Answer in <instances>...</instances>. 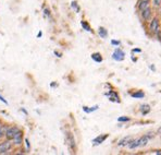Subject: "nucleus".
I'll list each match as a JSON object with an SVG mask.
<instances>
[{
    "mask_svg": "<svg viewBox=\"0 0 161 155\" xmlns=\"http://www.w3.org/2000/svg\"><path fill=\"white\" fill-rule=\"evenodd\" d=\"M92 59L94 61H96V62H101L103 61V56H101L100 53H94L92 55Z\"/></svg>",
    "mask_w": 161,
    "mask_h": 155,
    "instance_id": "nucleus-15",
    "label": "nucleus"
},
{
    "mask_svg": "<svg viewBox=\"0 0 161 155\" xmlns=\"http://www.w3.org/2000/svg\"><path fill=\"white\" fill-rule=\"evenodd\" d=\"M149 7V1H144V0H139L138 2V9L139 11H143L144 9H146Z\"/></svg>",
    "mask_w": 161,
    "mask_h": 155,
    "instance_id": "nucleus-12",
    "label": "nucleus"
},
{
    "mask_svg": "<svg viewBox=\"0 0 161 155\" xmlns=\"http://www.w3.org/2000/svg\"><path fill=\"white\" fill-rule=\"evenodd\" d=\"M112 58L115 61H123L124 58H125V53L122 49H120V48H115V50L113 51L112 54Z\"/></svg>",
    "mask_w": 161,
    "mask_h": 155,
    "instance_id": "nucleus-2",
    "label": "nucleus"
},
{
    "mask_svg": "<svg viewBox=\"0 0 161 155\" xmlns=\"http://www.w3.org/2000/svg\"><path fill=\"white\" fill-rule=\"evenodd\" d=\"M98 34H99V36L101 37V38H107L108 36V31L105 29V27H103V26H100L99 29H98Z\"/></svg>",
    "mask_w": 161,
    "mask_h": 155,
    "instance_id": "nucleus-13",
    "label": "nucleus"
},
{
    "mask_svg": "<svg viewBox=\"0 0 161 155\" xmlns=\"http://www.w3.org/2000/svg\"><path fill=\"white\" fill-rule=\"evenodd\" d=\"M0 100H1V102H2V103H3L5 105H8V102H7V100H5V98H3V97H2L1 95H0Z\"/></svg>",
    "mask_w": 161,
    "mask_h": 155,
    "instance_id": "nucleus-23",
    "label": "nucleus"
},
{
    "mask_svg": "<svg viewBox=\"0 0 161 155\" xmlns=\"http://www.w3.org/2000/svg\"><path fill=\"white\" fill-rule=\"evenodd\" d=\"M149 31L152 35H157V33L160 31V23H159V20L157 18H154L149 24Z\"/></svg>",
    "mask_w": 161,
    "mask_h": 155,
    "instance_id": "nucleus-1",
    "label": "nucleus"
},
{
    "mask_svg": "<svg viewBox=\"0 0 161 155\" xmlns=\"http://www.w3.org/2000/svg\"><path fill=\"white\" fill-rule=\"evenodd\" d=\"M139 110H141L142 115L146 116V115H148V114L150 113L151 108H150V106L148 105V104H143V105H141V108H139Z\"/></svg>",
    "mask_w": 161,
    "mask_h": 155,
    "instance_id": "nucleus-11",
    "label": "nucleus"
},
{
    "mask_svg": "<svg viewBox=\"0 0 161 155\" xmlns=\"http://www.w3.org/2000/svg\"><path fill=\"white\" fill-rule=\"evenodd\" d=\"M141 12H142L143 20L147 21L151 18V9H150V7H148V8H146V9H144V10L141 11Z\"/></svg>",
    "mask_w": 161,
    "mask_h": 155,
    "instance_id": "nucleus-9",
    "label": "nucleus"
},
{
    "mask_svg": "<svg viewBox=\"0 0 161 155\" xmlns=\"http://www.w3.org/2000/svg\"><path fill=\"white\" fill-rule=\"evenodd\" d=\"M13 142H14V144H16V145L22 144V142H23V133H22L21 131H19V132L15 135V137L13 138Z\"/></svg>",
    "mask_w": 161,
    "mask_h": 155,
    "instance_id": "nucleus-10",
    "label": "nucleus"
},
{
    "mask_svg": "<svg viewBox=\"0 0 161 155\" xmlns=\"http://www.w3.org/2000/svg\"><path fill=\"white\" fill-rule=\"evenodd\" d=\"M158 133H161V127L159 128V129H158Z\"/></svg>",
    "mask_w": 161,
    "mask_h": 155,
    "instance_id": "nucleus-33",
    "label": "nucleus"
},
{
    "mask_svg": "<svg viewBox=\"0 0 161 155\" xmlns=\"http://www.w3.org/2000/svg\"><path fill=\"white\" fill-rule=\"evenodd\" d=\"M41 35H43V33H41V32H39L38 35H37V37H41Z\"/></svg>",
    "mask_w": 161,
    "mask_h": 155,
    "instance_id": "nucleus-31",
    "label": "nucleus"
},
{
    "mask_svg": "<svg viewBox=\"0 0 161 155\" xmlns=\"http://www.w3.org/2000/svg\"><path fill=\"white\" fill-rule=\"evenodd\" d=\"M157 37H158V40L161 43V31H159V32L157 33Z\"/></svg>",
    "mask_w": 161,
    "mask_h": 155,
    "instance_id": "nucleus-24",
    "label": "nucleus"
},
{
    "mask_svg": "<svg viewBox=\"0 0 161 155\" xmlns=\"http://www.w3.org/2000/svg\"><path fill=\"white\" fill-rule=\"evenodd\" d=\"M44 14L46 15V16H50V11H49V9H45Z\"/></svg>",
    "mask_w": 161,
    "mask_h": 155,
    "instance_id": "nucleus-22",
    "label": "nucleus"
},
{
    "mask_svg": "<svg viewBox=\"0 0 161 155\" xmlns=\"http://www.w3.org/2000/svg\"><path fill=\"white\" fill-rule=\"evenodd\" d=\"M20 131V129L16 127V126H13V127H10L9 129L5 132V137L8 140H13V138L15 137V135Z\"/></svg>",
    "mask_w": 161,
    "mask_h": 155,
    "instance_id": "nucleus-3",
    "label": "nucleus"
},
{
    "mask_svg": "<svg viewBox=\"0 0 161 155\" xmlns=\"http://www.w3.org/2000/svg\"><path fill=\"white\" fill-rule=\"evenodd\" d=\"M111 44H112L113 46H119V45H120V44H121V42H120V40H111Z\"/></svg>",
    "mask_w": 161,
    "mask_h": 155,
    "instance_id": "nucleus-20",
    "label": "nucleus"
},
{
    "mask_svg": "<svg viewBox=\"0 0 161 155\" xmlns=\"http://www.w3.org/2000/svg\"><path fill=\"white\" fill-rule=\"evenodd\" d=\"M131 118L130 117H125V116H122V117H119L118 118V121L119 122H126V121H130Z\"/></svg>",
    "mask_w": 161,
    "mask_h": 155,
    "instance_id": "nucleus-19",
    "label": "nucleus"
},
{
    "mask_svg": "<svg viewBox=\"0 0 161 155\" xmlns=\"http://www.w3.org/2000/svg\"><path fill=\"white\" fill-rule=\"evenodd\" d=\"M154 154H157V155H161V150H156L152 152Z\"/></svg>",
    "mask_w": 161,
    "mask_h": 155,
    "instance_id": "nucleus-27",
    "label": "nucleus"
},
{
    "mask_svg": "<svg viewBox=\"0 0 161 155\" xmlns=\"http://www.w3.org/2000/svg\"><path fill=\"white\" fill-rule=\"evenodd\" d=\"M154 5L156 7H159L161 5V0H154Z\"/></svg>",
    "mask_w": 161,
    "mask_h": 155,
    "instance_id": "nucleus-21",
    "label": "nucleus"
},
{
    "mask_svg": "<svg viewBox=\"0 0 161 155\" xmlns=\"http://www.w3.org/2000/svg\"><path fill=\"white\" fill-rule=\"evenodd\" d=\"M25 142H26V146H27V149H29V140H27V139H26V140H25Z\"/></svg>",
    "mask_w": 161,
    "mask_h": 155,
    "instance_id": "nucleus-29",
    "label": "nucleus"
},
{
    "mask_svg": "<svg viewBox=\"0 0 161 155\" xmlns=\"http://www.w3.org/2000/svg\"><path fill=\"white\" fill-rule=\"evenodd\" d=\"M149 68H150L152 71H156V67H155L154 65H150V66H149Z\"/></svg>",
    "mask_w": 161,
    "mask_h": 155,
    "instance_id": "nucleus-28",
    "label": "nucleus"
},
{
    "mask_svg": "<svg viewBox=\"0 0 161 155\" xmlns=\"http://www.w3.org/2000/svg\"><path fill=\"white\" fill-rule=\"evenodd\" d=\"M133 98H144L145 97V93L143 91H136L135 93H132L131 94Z\"/></svg>",
    "mask_w": 161,
    "mask_h": 155,
    "instance_id": "nucleus-16",
    "label": "nucleus"
},
{
    "mask_svg": "<svg viewBox=\"0 0 161 155\" xmlns=\"http://www.w3.org/2000/svg\"><path fill=\"white\" fill-rule=\"evenodd\" d=\"M144 1H149V0H144Z\"/></svg>",
    "mask_w": 161,
    "mask_h": 155,
    "instance_id": "nucleus-34",
    "label": "nucleus"
},
{
    "mask_svg": "<svg viewBox=\"0 0 161 155\" xmlns=\"http://www.w3.org/2000/svg\"><path fill=\"white\" fill-rule=\"evenodd\" d=\"M81 25H82V27H83L85 31H87V32H92V29H90V25L88 24L86 21H82L81 22Z\"/></svg>",
    "mask_w": 161,
    "mask_h": 155,
    "instance_id": "nucleus-17",
    "label": "nucleus"
},
{
    "mask_svg": "<svg viewBox=\"0 0 161 155\" xmlns=\"http://www.w3.org/2000/svg\"><path fill=\"white\" fill-rule=\"evenodd\" d=\"M11 147H12V144H11L10 140L0 143V154H5V153H8V151L11 150Z\"/></svg>",
    "mask_w": 161,
    "mask_h": 155,
    "instance_id": "nucleus-4",
    "label": "nucleus"
},
{
    "mask_svg": "<svg viewBox=\"0 0 161 155\" xmlns=\"http://www.w3.org/2000/svg\"><path fill=\"white\" fill-rule=\"evenodd\" d=\"M132 53H142V50L139 48H134V49H132Z\"/></svg>",
    "mask_w": 161,
    "mask_h": 155,
    "instance_id": "nucleus-26",
    "label": "nucleus"
},
{
    "mask_svg": "<svg viewBox=\"0 0 161 155\" xmlns=\"http://www.w3.org/2000/svg\"><path fill=\"white\" fill-rule=\"evenodd\" d=\"M21 110H22V111H23V113H24L25 115H27V111H26V110H25V109H23V108H22V109H21Z\"/></svg>",
    "mask_w": 161,
    "mask_h": 155,
    "instance_id": "nucleus-32",
    "label": "nucleus"
},
{
    "mask_svg": "<svg viewBox=\"0 0 161 155\" xmlns=\"http://www.w3.org/2000/svg\"><path fill=\"white\" fill-rule=\"evenodd\" d=\"M108 137H109V135H107V133H105V135H98V137H96V138H95V139L93 140V144H94V145H99V144H101L103 141L107 139Z\"/></svg>",
    "mask_w": 161,
    "mask_h": 155,
    "instance_id": "nucleus-6",
    "label": "nucleus"
},
{
    "mask_svg": "<svg viewBox=\"0 0 161 155\" xmlns=\"http://www.w3.org/2000/svg\"><path fill=\"white\" fill-rule=\"evenodd\" d=\"M99 108V106L98 105H95L93 107H87V106H83V110L85 113H87V114H90V113H94V111H96V110Z\"/></svg>",
    "mask_w": 161,
    "mask_h": 155,
    "instance_id": "nucleus-14",
    "label": "nucleus"
},
{
    "mask_svg": "<svg viewBox=\"0 0 161 155\" xmlns=\"http://www.w3.org/2000/svg\"><path fill=\"white\" fill-rule=\"evenodd\" d=\"M106 95L109 97V100H111V102H114V103H120L121 100H120V97L118 95V93H115L114 91H111V92H109L107 93Z\"/></svg>",
    "mask_w": 161,
    "mask_h": 155,
    "instance_id": "nucleus-7",
    "label": "nucleus"
},
{
    "mask_svg": "<svg viewBox=\"0 0 161 155\" xmlns=\"http://www.w3.org/2000/svg\"><path fill=\"white\" fill-rule=\"evenodd\" d=\"M54 54L57 55V57H61V54H59L58 51H54Z\"/></svg>",
    "mask_w": 161,
    "mask_h": 155,
    "instance_id": "nucleus-30",
    "label": "nucleus"
},
{
    "mask_svg": "<svg viewBox=\"0 0 161 155\" xmlns=\"http://www.w3.org/2000/svg\"><path fill=\"white\" fill-rule=\"evenodd\" d=\"M3 135V130H2V125H1V122H0V138Z\"/></svg>",
    "mask_w": 161,
    "mask_h": 155,
    "instance_id": "nucleus-25",
    "label": "nucleus"
},
{
    "mask_svg": "<svg viewBox=\"0 0 161 155\" xmlns=\"http://www.w3.org/2000/svg\"><path fill=\"white\" fill-rule=\"evenodd\" d=\"M134 138H133L132 135H127V137H124L123 139H121V140L119 141V143H118V145L119 146H127V144L131 142V141L133 140Z\"/></svg>",
    "mask_w": 161,
    "mask_h": 155,
    "instance_id": "nucleus-8",
    "label": "nucleus"
},
{
    "mask_svg": "<svg viewBox=\"0 0 161 155\" xmlns=\"http://www.w3.org/2000/svg\"><path fill=\"white\" fill-rule=\"evenodd\" d=\"M67 142L71 151H75V140H74V137L72 133L68 132L67 133Z\"/></svg>",
    "mask_w": 161,
    "mask_h": 155,
    "instance_id": "nucleus-5",
    "label": "nucleus"
},
{
    "mask_svg": "<svg viewBox=\"0 0 161 155\" xmlns=\"http://www.w3.org/2000/svg\"><path fill=\"white\" fill-rule=\"evenodd\" d=\"M71 7H72V9L75 10V12H79V7H78L76 1H72V2H71Z\"/></svg>",
    "mask_w": 161,
    "mask_h": 155,
    "instance_id": "nucleus-18",
    "label": "nucleus"
}]
</instances>
